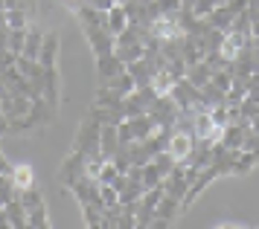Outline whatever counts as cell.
I'll return each mask as SVG.
<instances>
[{"instance_id":"6da1fadb","label":"cell","mask_w":259,"mask_h":229,"mask_svg":"<svg viewBox=\"0 0 259 229\" xmlns=\"http://www.w3.org/2000/svg\"><path fill=\"white\" fill-rule=\"evenodd\" d=\"M99 137H102V122L96 119L91 110L84 116L79 128H76V137H73V151H82V154H94L99 151Z\"/></svg>"},{"instance_id":"7a4b0ae2","label":"cell","mask_w":259,"mask_h":229,"mask_svg":"<svg viewBox=\"0 0 259 229\" xmlns=\"http://www.w3.org/2000/svg\"><path fill=\"white\" fill-rule=\"evenodd\" d=\"M195 148H198V139H195L192 131H178V128H172L169 142H166V154H169L178 165H184V162L195 154Z\"/></svg>"},{"instance_id":"3957f363","label":"cell","mask_w":259,"mask_h":229,"mask_svg":"<svg viewBox=\"0 0 259 229\" xmlns=\"http://www.w3.org/2000/svg\"><path fill=\"white\" fill-rule=\"evenodd\" d=\"M178 113H181V107H178V102L169 96V93H163V96H157L152 102V107H149V119L154 122V128H172L175 125Z\"/></svg>"},{"instance_id":"277c9868","label":"cell","mask_w":259,"mask_h":229,"mask_svg":"<svg viewBox=\"0 0 259 229\" xmlns=\"http://www.w3.org/2000/svg\"><path fill=\"white\" fill-rule=\"evenodd\" d=\"M84 177V154L82 151H70L59 165V180L64 189H70L76 180H82Z\"/></svg>"},{"instance_id":"5b68a950","label":"cell","mask_w":259,"mask_h":229,"mask_svg":"<svg viewBox=\"0 0 259 229\" xmlns=\"http://www.w3.org/2000/svg\"><path fill=\"white\" fill-rule=\"evenodd\" d=\"M163 192L166 195H172V197H178L181 203H184V197H187V192H189V177H187V165H175L172 171L163 177Z\"/></svg>"},{"instance_id":"8992f818","label":"cell","mask_w":259,"mask_h":229,"mask_svg":"<svg viewBox=\"0 0 259 229\" xmlns=\"http://www.w3.org/2000/svg\"><path fill=\"white\" fill-rule=\"evenodd\" d=\"M32 107V99L29 96H21V93H3L0 96V110L6 119H18V116H26Z\"/></svg>"},{"instance_id":"52a82bcc","label":"cell","mask_w":259,"mask_h":229,"mask_svg":"<svg viewBox=\"0 0 259 229\" xmlns=\"http://www.w3.org/2000/svg\"><path fill=\"white\" fill-rule=\"evenodd\" d=\"M125 64L119 61L117 52H108V55H96V76H99V84H105L108 79H114L117 73H122Z\"/></svg>"},{"instance_id":"ba28073f","label":"cell","mask_w":259,"mask_h":229,"mask_svg":"<svg viewBox=\"0 0 259 229\" xmlns=\"http://www.w3.org/2000/svg\"><path fill=\"white\" fill-rule=\"evenodd\" d=\"M125 26H128V12H125V6H122V3H114V6L105 12V29L117 38Z\"/></svg>"},{"instance_id":"9c48e42d","label":"cell","mask_w":259,"mask_h":229,"mask_svg":"<svg viewBox=\"0 0 259 229\" xmlns=\"http://www.w3.org/2000/svg\"><path fill=\"white\" fill-rule=\"evenodd\" d=\"M181 212H184L181 200L163 192V197L157 200V209H154V218H163V220H169V223H175V220L181 218Z\"/></svg>"},{"instance_id":"30bf717a","label":"cell","mask_w":259,"mask_h":229,"mask_svg":"<svg viewBox=\"0 0 259 229\" xmlns=\"http://www.w3.org/2000/svg\"><path fill=\"white\" fill-rule=\"evenodd\" d=\"M125 177H128V174H125ZM143 195H146V183H143V180L128 177V180H125V186L119 189V203H122V206H137Z\"/></svg>"},{"instance_id":"8fae6325","label":"cell","mask_w":259,"mask_h":229,"mask_svg":"<svg viewBox=\"0 0 259 229\" xmlns=\"http://www.w3.org/2000/svg\"><path fill=\"white\" fill-rule=\"evenodd\" d=\"M233 18H236L233 6H230V3H219V6L207 15V23L215 26V29H222V32H227V29L233 26Z\"/></svg>"},{"instance_id":"7c38bea8","label":"cell","mask_w":259,"mask_h":229,"mask_svg":"<svg viewBox=\"0 0 259 229\" xmlns=\"http://www.w3.org/2000/svg\"><path fill=\"white\" fill-rule=\"evenodd\" d=\"M44 99L50 104L61 102V81H59V67H44Z\"/></svg>"},{"instance_id":"4fadbf2b","label":"cell","mask_w":259,"mask_h":229,"mask_svg":"<svg viewBox=\"0 0 259 229\" xmlns=\"http://www.w3.org/2000/svg\"><path fill=\"white\" fill-rule=\"evenodd\" d=\"M99 151H102V157H105V160H111V157L119 151V131H117V125H102Z\"/></svg>"},{"instance_id":"5bb4252c","label":"cell","mask_w":259,"mask_h":229,"mask_svg":"<svg viewBox=\"0 0 259 229\" xmlns=\"http://www.w3.org/2000/svg\"><path fill=\"white\" fill-rule=\"evenodd\" d=\"M131 73V79H134V84L137 87H146V84H152V76H154V67L146 61V55L140 58V61H131V64H125Z\"/></svg>"},{"instance_id":"9a60e30c","label":"cell","mask_w":259,"mask_h":229,"mask_svg":"<svg viewBox=\"0 0 259 229\" xmlns=\"http://www.w3.org/2000/svg\"><path fill=\"white\" fill-rule=\"evenodd\" d=\"M12 183L18 192H24V189H29V186H35V168L29 165V162H21V165H12Z\"/></svg>"},{"instance_id":"2e32d148","label":"cell","mask_w":259,"mask_h":229,"mask_svg":"<svg viewBox=\"0 0 259 229\" xmlns=\"http://www.w3.org/2000/svg\"><path fill=\"white\" fill-rule=\"evenodd\" d=\"M56 58H59V38L47 32L44 44H41V52H38V61H41V67H56Z\"/></svg>"},{"instance_id":"e0dca14e","label":"cell","mask_w":259,"mask_h":229,"mask_svg":"<svg viewBox=\"0 0 259 229\" xmlns=\"http://www.w3.org/2000/svg\"><path fill=\"white\" fill-rule=\"evenodd\" d=\"M3 212H6V220H9V229H26V209L24 203L15 197V200H9L6 206H3Z\"/></svg>"},{"instance_id":"ac0fdd59","label":"cell","mask_w":259,"mask_h":229,"mask_svg":"<svg viewBox=\"0 0 259 229\" xmlns=\"http://www.w3.org/2000/svg\"><path fill=\"white\" fill-rule=\"evenodd\" d=\"M212 73H215V70H212L204 58H201V61H195V64H189V67H187V79L192 81L195 87H204V84L212 79Z\"/></svg>"},{"instance_id":"d6986e66","label":"cell","mask_w":259,"mask_h":229,"mask_svg":"<svg viewBox=\"0 0 259 229\" xmlns=\"http://www.w3.org/2000/svg\"><path fill=\"white\" fill-rule=\"evenodd\" d=\"M26 226H32V229H50L53 226L50 218H47V203H44V200L26 209Z\"/></svg>"},{"instance_id":"ffe728a7","label":"cell","mask_w":259,"mask_h":229,"mask_svg":"<svg viewBox=\"0 0 259 229\" xmlns=\"http://www.w3.org/2000/svg\"><path fill=\"white\" fill-rule=\"evenodd\" d=\"M114 52L119 55L122 64H131V61H140L146 55V44L143 41H134V44H117L114 46Z\"/></svg>"},{"instance_id":"44dd1931","label":"cell","mask_w":259,"mask_h":229,"mask_svg":"<svg viewBox=\"0 0 259 229\" xmlns=\"http://www.w3.org/2000/svg\"><path fill=\"white\" fill-rule=\"evenodd\" d=\"M41 44H44V32H41L38 26H32V23H29V29H26V41H24V52H21V55L38 58V52H41Z\"/></svg>"},{"instance_id":"7402d4cb","label":"cell","mask_w":259,"mask_h":229,"mask_svg":"<svg viewBox=\"0 0 259 229\" xmlns=\"http://www.w3.org/2000/svg\"><path fill=\"white\" fill-rule=\"evenodd\" d=\"M102 87H111V90H117V93H122V96H128L137 84H134V79H131V73H128V67L122 70V73H117L114 79H108Z\"/></svg>"},{"instance_id":"603a6c76","label":"cell","mask_w":259,"mask_h":229,"mask_svg":"<svg viewBox=\"0 0 259 229\" xmlns=\"http://www.w3.org/2000/svg\"><path fill=\"white\" fill-rule=\"evenodd\" d=\"M32 23V15L26 9H6V26L9 29H26Z\"/></svg>"},{"instance_id":"cb8c5ba5","label":"cell","mask_w":259,"mask_h":229,"mask_svg":"<svg viewBox=\"0 0 259 229\" xmlns=\"http://www.w3.org/2000/svg\"><path fill=\"white\" fill-rule=\"evenodd\" d=\"M15 197H18V189H15L12 177H9V174H0V206H6Z\"/></svg>"},{"instance_id":"d4e9b609","label":"cell","mask_w":259,"mask_h":229,"mask_svg":"<svg viewBox=\"0 0 259 229\" xmlns=\"http://www.w3.org/2000/svg\"><path fill=\"white\" fill-rule=\"evenodd\" d=\"M26 29H29V26H26ZM26 29H9V46H6V49H12L15 55H21V52H24Z\"/></svg>"},{"instance_id":"484cf974","label":"cell","mask_w":259,"mask_h":229,"mask_svg":"<svg viewBox=\"0 0 259 229\" xmlns=\"http://www.w3.org/2000/svg\"><path fill=\"white\" fill-rule=\"evenodd\" d=\"M117 174H119L117 165H114L111 160H105V165H102V171H99V177H96V180H99L102 186H111L114 180H117Z\"/></svg>"},{"instance_id":"4316f807","label":"cell","mask_w":259,"mask_h":229,"mask_svg":"<svg viewBox=\"0 0 259 229\" xmlns=\"http://www.w3.org/2000/svg\"><path fill=\"white\" fill-rule=\"evenodd\" d=\"M242 148L250 151V154H253V157L259 160V134H253V131H250V134L245 137V142H242Z\"/></svg>"},{"instance_id":"83f0119b","label":"cell","mask_w":259,"mask_h":229,"mask_svg":"<svg viewBox=\"0 0 259 229\" xmlns=\"http://www.w3.org/2000/svg\"><path fill=\"white\" fill-rule=\"evenodd\" d=\"M15 52L12 49H0V73H3V70H9V67H15Z\"/></svg>"},{"instance_id":"f1b7e54d","label":"cell","mask_w":259,"mask_h":229,"mask_svg":"<svg viewBox=\"0 0 259 229\" xmlns=\"http://www.w3.org/2000/svg\"><path fill=\"white\" fill-rule=\"evenodd\" d=\"M247 18L250 23H259V0H247Z\"/></svg>"},{"instance_id":"f546056e","label":"cell","mask_w":259,"mask_h":229,"mask_svg":"<svg viewBox=\"0 0 259 229\" xmlns=\"http://www.w3.org/2000/svg\"><path fill=\"white\" fill-rule=\"evenodd\" d=\"M88 6H94V9H99V12H108L114 6V0H88Z\"/></svg>"},{"instance_id":"4dcf8cb0","label":"cell","mask_w":259,"mask_h":229,"mask_svg":"<svg viewBox=\"0 0 259 229\" xmlns=\"http://www.w3.org/2000/svg\"><path fill=\"white\" fill-rule=\"evenodd\" d=\"M215 226L219 229H236V226H247V223H242V220H215Z\"/></svg>"},{"instance_id":"1f68e13d","label":"cell","mask_w":259,"mask_h":229,"mask_svg":"<svg viewBox=\"0 0 259 229\" xmlns=\"http://www.w3.org/2000/svg\"><path fill=\"white\" fill-rule=\"evenodd\" d=\"M0 174H12V162L6 160V154L0 151Z\"/></svg>"},{"instance_id":"d6a6232c","label":"cell","mask_w":259,"mask_h":229,"mask_svg":"<svg viewBox=\"0 0 259 229\" xmlns=\"http://www.w3.org/2000/svg\"><path fill=\"white\" fill-rule=\"evenodd\" d=\"M9 46V26H0V49Z\"/></svg>"},{"instance_id":"836d02e7","label":"cell","mask_w":259,"mask_h":229,"mask_svg":"<svg viewBox=\"0 0 259 229\" xmlns=\"http://www.w3.org/2000/svg\"><path fill=\"white\" fill-rule=\"evenodd\" d=\"M64 6L70 12H76V9H82V6H88V0H64Z\"/></svg>"},{"instance_id":"e575fe53","label":"cell","mask_w":259,"mask_h":229,"mask_svg":"<svg viewBox=\"0 0 259 229\" xmlns=\"http://www.w3.org/2000/svg\"><path fill=\"white\" fill-rule=\"evenodd\" d=\"M9 134V119L3 116V110H0V137H6Z\"/></svg>"},{"instance_id":"d590c367","label":"cell","mask_w":259,"mask_h":229,"mask_svg":"<svg viewBox=\"0 0 259 229\" xmlns=\"http://www.w3.org/2000/svg\"><path fill=\"white\" fill-rule=\"evenodd\" d=\"M0 229H9V220H6V212H3V206H0Z\"/></svg>"},{"instance_id":"8d00e7d4","label":"cell","mask_w":259,"mask_h":229,"mask_svg":"<svg viewBox=\"0 0 259 229\" xmlns=\"http://www.w3.org/2000/svg\"><path fill=\"white\" fill-rule=\"evenodd\" d=\"M114 3H128V0H114Z\"/></svg>"},{"instance_id":"74e56055","label":"cell","mask_w":259,"mask_h":229,"mask_svg":"<svg viewBox=\"0 0 259 229\" xmlns=\"http://www.w3.org/2000/svg\"><path fill=\"white\" fill-rule=\"evenodd\" d=\"M219 3H230V0H219Z\"/></svg>"},{"instance_id":"f35d334b","label":"cell","mask_w":259,"mask_h":229,"mask_svg":"<svg viewBox=\"0 0 259 229\" xmlns=\"http://www.w3.org/2000/svg\"><path fill=\"white\" fill-rule=\"evenodd\" d=\"M143 3H149V0H143Z\"/></svg>"}]
</instances>
